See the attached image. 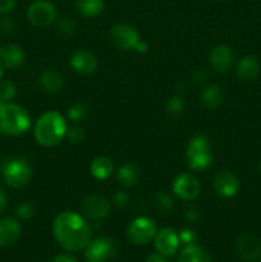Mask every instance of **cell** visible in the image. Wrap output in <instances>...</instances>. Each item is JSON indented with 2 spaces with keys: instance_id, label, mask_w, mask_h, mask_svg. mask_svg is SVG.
<instances>
[{
  "instance_id": "obj_1",
  "label": "cell",
  "mask_w": 261,
  "mask_h": 262,
  "mask_svg": "<svg viewBox=\"0 0 261 262\" xmlns=\"http://www.w3.org/2000/svg\"><path fill=\"white\" fill-rule=\"evenodd\" d=\"M53 234L64 250L78 252L91 242L92 228L78 212L63 211L54 219Z\"/></svg>"
},
{
  "instance_id": "obj_2",
  "label": "cell",
  "mask_w": 261,
  "mask_h": 262,
  "mask_svg": "<svg viewBox=\"0 0 261 262\" xmlns=\"http://www.w3.org/2000/svg\"><path fill=\"white\" fill-rule=\"evenodd\" d=\"M67 130L68 125L66 118L55 110H49L36 120L33 137L42 147H54L63 141Z\"/></svg>"
},
{
  "instance_id": "obj_3",
  "label": "cell",
  "mask_w": 261,
  "mask_h": 262,
  "mask_svg": "<svg viewBox=\"0 0 261 262\" xmlns=\"http://www.w3.org/2000/svg\"><path fill=\"white\" fill-rule=\"evenodd\" d=\"M30 127L31 117L25 107L13 102L0 106V133L17 137L25 135Z\"/></svg>"
},
{
  "instance_id": "obj_4",
  "label": "cell",
  "mask_w": 261,
  "mask_h": 262,
  "mask_svg": "<svg viewBox=\"0 0 261 262\" xmlns=\"http://www.w3.org/2000/svg\"><path fill=\"white\" fill-rule=\"evenodd\" d=\"M2 174L10 188H22L27 186L32 178V166L27 159L12 156L3 160Z\"/></svg>"
},
{
  "instance_id": "obj_5",
  "label": "cell",
  "mask_w": 261,
  "mask_h": 262,
  "mask_svg": "<svg viewBox=\"0 0 261 262\" xmlns=\"http://www.w3.org/2000/svg\"><path fill=\"white\" fill-rule=\"evenodd\" d=\"M186 159L188 168L192 170H205L212 164L211 145L206 136L197 135L189 140L187 145Z\"/></svg>"
},
{
  "instance_id": "obj_6",
  "label": "cell",
  "mask_w": 261,
  "mask_h": 262,
  "mask_svg": "<svg viewBox=\"0 0 261 262\" xmlns=\"http://www.w3.org/2000/svg\"><path fill=\"white\" fill-rule=\"evenodd\" d=\"M158 227L153 219L147 216L136 217L135 220L129 223L127 228V238L133 245L143 246L154 241Z\"/></svg>"
},
{
  "instance_id": "obj_7",
  "label": "cell",
  "mask_w": 261,
  "mask_h": 262,
  "mask_svg": "<svg viewBox=\"0 0 261 262\" xmlns=\"http://www.w3.org/2000/svg\"><path fill=\"white\" fill-rule=\"evenodd\" d=\"M27 18L36 27H48L56 20V8L49 0H36L28 7Z\"/></svg>"
},
{
  "instance_id": "obj_8",
  "label": "cell",
  "mask_w": 261,
  "mask_h": 262,
  "mask_svg": "<svg viewBox=\"0 0 261 262\" xmlns=\"http://www.w3.org/2000/svg\"><path fill=\"white\" fill-rule=\"evenodd\" d=\"M110 40L113 45L122 51L135 50L140 38V33L133 26L127 23H118L110 30Z\"/></svg>"
},
{
  "instance_id": "obj_9",
  "label": "cell",
  "mask_w": 261,
  "mask_h": 262,
  "mask_svg": "<svg viewBox=\"0 0 261 262\" xmlns=\"http://www.w3.org/2000/svg\"><path fill=\"white\" fill-rule=\"evenodd\" d=\"M115 253H117V246L107 237L91 239L89 246L84 248L87 262H106L114 257Z\"/></svg>"
},
{
  "instance_id": "obj_10",
  "label": "cell",
  "mask_w": 261,
  "mask_h": 262,
  "mask_svg": "<svg viewBox=\"0 0 261 262\" xmlns=\"http://www.w3.org/2000/svg\"><path fill=\"white\" fill-rule=\"evenodd\" d=\"M112 202L101 194H90L81 204L82 215L87 219L101 220L110 214Z\"/></svg>"
},
{
  "instance_id": "obj_11",
  "label": "cell",
  "mask_w": 261,
  "mask_h": 262,
  "mask_svg": "<svg viewBox=\"0 0 261 262\" xmlns=\"http://www.w3.org/2000/svg\"><path fill=\"white\" fill-rule=\"evenodd\" d=\"M173 193L183 201H193L197 199L201 191L199 179L189 173L179 174L173 181Z\"/></svg>"
},
{
  "instance_id": "obj_12",
  "label": "cell",
  "mask_w": 261,
  "mask_h": 262,
  "mask_svg": "<svg viewBox=\"0 0 261 262\" xmlns=\"http://www.w3.org/2000/svg\"><path fill=\"white\" fill-rule=\"evenodd\" d=\"M154 243H155L156 251L164 257H170V256L176 255L179 245H181L178 233L171 228H163V229L158 230L155 238H154Z\"/></svg>"
},
{
  "instance_id": "obj_13",
  "label": "cell",
  "mask_w": 261,
  "mask_h": 262,
  "mask_svg": "<svg viewBox=\"0 0 261 262\" xmlns=\"http://www.w3.org/2000/svg\"><path fill=\"white\" fill-rule=\"evenodd\" d=\"M212 188L219 197L232 199L240 191V181L230 171H220L212 179Z\"/></svg>"
},
{
  "instance_id": "obj_14",
  "label": "cell",
  "mask_w": 261,
  "mask_h": 262,
  "mask_svg": "<svg viewBox=\"0 0 261 262\" xmlns=\"http://www.w3.org/2000/svg\"><path fill=\"white\" fill-rule=\"evenodd\" d=\"M69 64L76 73L82 74V76H90V74L95 73L97 66H99L96 56L91 51L83 50V49L74 51L72 54Z\"/></svg>"
},
{
  "instance_id": "obj_15",
  "label": "cell",
  "mask_w": 261,
  "mask_h": 262,
  "mask_svg": "<svg viewBox=\"0 0 261 262\" xmlns=\"http://www.w3.org/2000/svg\"><path fill=\"white\" fill-rule=\"evenodd\" d=\"M235 248L243 260L252 262L261 258V241L255 234L245 233L241 235L235 243Z\"/></svg>"
},
{
  "instance_id": "obj_16",
  "label": "cell",
  "mask_w": 261,
  "mask_h": 262,
  "mask_svg": "<svg viewBox=\"0 0 261 262\" xmlns=\"http://www.w3.org/2000/svg\"><path fill=\"white\" fill-rule=\"evenodd\" d=\"M234 54L228 45H217L210 51L209 66L216 73H225L232 67Z\"/></svg>"
},
{
  "instance_id": "obj_17",
  "label": "cell",
  "mask_w": 261,
  "mask_h": 262,
  "mask_svg": "<svg viewBox=\"0 0 261 262\" xmlns=\"http://www.w3.org/2000/svg\"><path fill=\"white\" fill-rule=\"evenodd\" d=\"M22 228L17 219L3 217L0 219V247H12L19 241Z\"/></svg>"
},
{
  "instance_id": "obj_18",
  "label": "cell",
  "mask_w": 261,
  "mask_h": 262,
  "mask_svg": "<svg viewBox=\"0 0 261 262\" xmlns=\"http://www.w3.org/2000/svg\"><path fill=\"white\" fill-rule=\"evenodd\" d=\"M0 63L4 68L18 69L25 63V53L17 43H7L0 48Z\"/></svg>"
},
{
  "instance_id": "obj_19",
  "label": "cell",
  "mask_w": 261,
  "mask_h": 262,
  "mask_svg": "<svg viewBox=\"0 0 261 262\" xmlns=\"http://www.w3.org/2000/svg\"><path fill=\"white\" fill-rule=\"evenodd\" d=\"M260 73V63L255 56H243L237 64L235 68V74L241 81L251 82L255 81Z\"/></svg>"
},
{
  "instance_id": "obj_20",
  "label": "cell",
  "mask_w": 261,
  "mask_h": 262,
  "mask_svg": "<svg viewBox=\"0 0 261 262\" xmlns=\"http://www.w3.org/2000/svg\"><path fill=\"white\" fill-rule=\"evenodd\" d=\"M141 178V169L135 163L123 164L117 170V181L123 187H133Z\"/></svg>"
},
{
  "instance_id": "obj_21",
  "label": "cell",
  "mask_w": 261,
  "mask_h": 262,
  "mask_svg": "<svg viewBox=\"0 0 261 262\" xmlns=\"http://www.w3.org/2000/svg\"><path fill=\"white\" fill-rule=\"evenodd\" d=\"M113 171H114V165L107 156H97L90 165V173L97 181H105L112 176Z\"/></svg>"
},
{
  "instance_id": "obj_22",
  "label": "cell",
  "mask_w": 261,
  "mask_h": 262,
  "mask_svg": "<svg viewBox=\"0 0 261 262\" xmlns=\"http://www.w3.org/2000/svg\"><path fill=\"white\" fill-rule=\"evenodd\" d=\"M38 84L46 92H58L63 87L64 79L59 72L46 69L38 76Z\"/></svg>"
},
{
  "instance_id": "obj_23",
  "label": "cell",
  "mask_w": 261,
  "mask_h": 262,
  "mask_svg": "<svg viewBox=\"0 0 261 262\" xmlns=\"http://www.w3.org/2000/svg\"><path fill=\"white\" fill-rule=\"evenodd\" d=\"M224 101V92L217 84H209L201 92V102L207 109H216Z\"/></svg>"
},
{
  "instance_id": "obj_24",
  "label": "cell",
  "mask_w": 261,
  "mask_h": 262,
  "mask_svg": "<svg viewBox=\"0 0 261 262\" xmlns=\"http://www.w3.org/2000/svg\"><path fill=\"white\" fill-rule=\"evenodd\" d=\"M179 262H212L209 253L196 245H189L182 250Z\"/></svg>"
},
{
  "instance_id": "obj_25",
  "label": "cell",
  "mask_w": 261,
  "mask_h": 262,
  "mask_svg": "<svg viewBox=\"0 0 261 262\" xmlns=\"http://www.w3.org/2000/svg\"><path fill=\"white\" fill-rule=\"evenodd\" d=\"M77 10L86 18H94L104 10V0H74Z\"/></svg>"
},
{
  "instance_id": "obj_26",
  "label": "cell",
  "mask_w": 261,
  "mask_h": 262,
  "mask_svg": "<svg viewBox=\"0 0 261 262\" xmlns=\"http://www.w3.org/2000/svg\"><path fill=\"white\" fill-rule=\"evenodd\" d=\"M87 114H89V107L83 102H76L67 112V117L73 123L83 122L87 118Z\"/></svg>"
},
{
  "instance_id": "obj_27",
  "label": "cell",
  "mask_w": 261,
  "mask_h": 262,
  "mask_svg": "<svg viewBox=\"0 0 261 262\" xmlns=\"http://www.w3.org/2000/svg\"><path fill=\"white\" fill-rule=\"evenodd\" d=\"M17 95V87L12 81L0 82V105L10 102Z\"/></svg>"
},
{
  "instance_id": "obj_28",
  "label": "cell",
  "mask_w": 261,
  "mask_h": 262,
  "mask_svg": "<svg viewBox=\"0 0 261 262\" xmlns=\"http://www.w3.org/2000/svg\"><path fill=\"white\" fill-rule=\"evenodd\" d=\"M36 214V206L30 201H23L15 207V215L20 220H31Z\"/></svg>"
},
{
  "instance_id": "obj_29",
  "label": "cell",
  "mask_w": 261,
  "mask_h": 262,
  "mask_svg": "<svg viewBox=\"0 0 261 262\" xmlns=\"http://www.w3.org/2000/svg\"><path fill=\"white\" fill-rule=\"evenodd\" d=\"M166 112L170 117L177 118L184 112V101L181 96H174L166 102Z\"/></svg>"
},
{
  "instance_id": "obj_30",
  "label": "cell",
  "mask_w": 261,
  "mask_h": 262,
  "mask_svg": "<svg viewBox=\"0 0 261 262\" xmlns=\"http://www.w3.org/2000/svg\"><path fill=\"white\" fill-rule=\"evenodd\" d=\"M155 206L159 211H170L173 209V199L165 192H159L155 197Z\"/></svg>"
},
{
  "instance_id": "obj_31",
  "label": "cell",
  "mask_w": 261,
  "mask_h": 262,
  "mask_svg": "<svg viewBox=\"0 0 261 262\" xmlns=\"http://www.w3.org/2000/svg\"><path fill=\"white\" fill-rule=\"evenodd\" d=\"M56 27H58V31L63 36H72L76 32V23L72 19H69V18L59 19L58 23H56Z\"/></svg>"
},
{
  "instance_id": "obj_32",
  "label": "cell",
  "mask_w": 261,
  "mask_h": 262,
  "mask_svg": "<svg viewBox=\"0 0 261 262\" xmlns=\"http://www.w3.org/2000/svg\"><path fill=\"white\" fill-rule=\"evenodd\" d=\"M66 137L69 142L81 143L82 141L84 140V132L81 127H77V125H74V127L69 128V129L67 130Z\"/></svg>"
},
{
  "instance_id": "obj_33",
  "label": "cell",
  "mask_w": 261,
  "mask_h": 262,
  "mask_svg": "<svg viewBox=\"0 0 261 262\" xmlns=\"http://www.w3.org/2000/svg\"><path fill=\"white\" fill-rule=\"evenodd\" d=\"M178 237L179 242L183 243L184 246L194 245V242H196V233H194V230L191 229V228H183V229L178 233Z\"/></svg>"
},
{
  "instance_id": "obj_34",
  "label": "cell",
  "mask_w": 261,
  "mask_h": 262,
  "mask_svg": "<svg viewBox=\"0 0 261 262\" xmlns=\"http://www.w3.org/2000/svg\"><path fill=\"white\" fill-rule=\"evenodd\" d=\"M128 201H129V196H128L125 192H117V193L113 196L112 199V205H114L118 209H123L128 205Z\"/></svg>"
},
{
  "instance_id": "obj_35",
  "label": "cell",
  "mask_w": 261,
  "mask_h": 262,
  "mask_svg": "<svg viewBox=\"0 0 261 262\" xmlns=\"http://www.w3.org/2000/svg\"><path fill=\"white\" fill-rule=\"evenodd\" d=\"M15 0H0V13H9L14 9Z\"/></svg>"
},
{
  "instance_id": "obj_36",
  "label": "cell",
  "mask_w": 261,
  "mask_h": 262,
  "mask_svg": "<svg viewBox=\"0 0 261 262\" xmlns=\"http://www.w3.org/2000/svg\"><path fill=\"white\" fill-rule=\"evenodd\" d=\"M184 216H186V219L188 220V222L194 223L200 217V214H199V211L196 210V207L189 206L188 209L186 210V212H184Z\"/></svg>"
},
{
  "instance_id": "obj_37",
  "label": "cell",
  "mask_w": 261,
  "mask_h": 262,
  "mask_svg": "<svg viewBox=\"0 0 261 262\" xmlns=\"http://www.w3.org/2000/svg\"><path fill=\"white\" fill-rule=\"evenodd\" d=\"M7 205H8L7 192L4 191L3 187H0V212H3L5 209H7Z\"/></svg>"
},
{
  "instance_id": "obj_38",
  "label": "cell",
  "mask_w": 261,
  "mask_h": 262,
  "mask_svg": "<svg viewBox=\"0 0 261 262\" xmlns=\"http://www.w3.org/2000/svg\"><path fill=\"white\" fill-rule=\"evenodd\" d=\"M0 28H2L4 32H12L13 28H14V23L10 19H8V18H4V19L2 20V23H0Z\"/></svg>"
},
{
  "instance_id": "obj_39",
  "label": "cell",
  "mask_w": 261,
  "mask_h": 262,
  "mask_svg": "<svg viewBox=\"0 0 261 262\" xmlns=\"http://www.w3.org/2000/svg\"><path fill=\"white\" fill-rule=\"evenodd\" d=\"M135 51H136V53H138V54H145V53H147V51H148V43L146 42V41L140 40V41H138V42H137V45H136Z\"/></svg>"
},
{
  "instance_id": "obj_40",
  "label": "cell",
  "mask_w": 261,
  "mask_h": 262,
  "mask_svg": "<svg viewBox=\"0 0 261 262\" xmlns=\"http://www.w3.org/2000/svg\"><path fill=\"white\" fill-rule=\"evenodd\" d=\"M51 262H77V260L71 255H58Z\"/></svg>"
},
{
  "instance_id": "obj_41",
  "label": "cell",
  "mask_w": 261,
  "mask_h": 262,
  "mask_svg": "<svg viewBox=\"0 0 261 262\" xmlns=\"http://www.w3.org/2000/svg\"><path fill=\"white\" fill-rule=\"evenodd\" d=\"M206 77L207 73L205 69H197L196 72H193V78L196 79V82H204Z\"/></svg>"
},
{
  "instance_id": "obj_42",
  "label": "cell",
  "mask_w": 261,
  "mask_h": 262,
  "mask_svg": "<svg viewBox=\"0 0 261 262\" xmlns=\"http://www.w3.org/2000/svg\"><path fill=\"white\" fill-rule=\"evenodd\" d=\"M146 262H166L165 258H164L163 255H160V253H151L150 256L147 257V260Z\"/></svg>"
},
{
  "instance_id": "obj_43",
  "label": "cell",
  "mask_w": 261,
  "mask_h": 262,
  "mask_svg": "<svg viewBox=\"0 0 261 262\" xmlns=\"http://www.w3.org/2000/svg\"><path fill=\"white\" fill-rule=\"evenodd\" d=\"M3 68H4V67H3L2 63H0V82H2L3 76H4V71H3Z\"/></svg>"
},
{
  "instance_id": "obj_44",
  "label": "cell",
  "mask_w": 261,
  "mask_h": 262,
  "mask_svg": "<svg viewBox=\"0 0 261 262\" xmlns=\"http://www.w3.org/2000/svg\"><path fill=\"white\" fill-rule=\"evenodd\" d=\"M0 106H2V105H0Z\"/></svg>"
},
{
  "instance_id": "obj_45",
  "label": "cell",
  "mask_w": 261,
  "mask_h": 262,
  "mask_svg": "<svg viewBox=\"0 0 261 262\" xmlns=\"http://www.w3.org/2000/svg\"><path fill=\"white\" fill-rule=\"evenodd\" d=\"M260 262H261V260H260Z\"/></svg>"
}]
</instances>
